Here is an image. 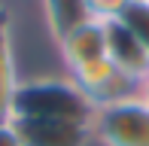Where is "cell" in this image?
<instances>
[{
	"instance_id": "6da1fadb",
	"label": "cell",
	"mask_w": 149,
	"mask_h": 146,
	"mask_svg": "<svg viewBox=\"0 0 149 146\" xmlns=\"http://www.w3.org/2000/svg\"><path fill=\"white\" fill-rule=\"evenodd\" d=\"M91 116V101L73 85V79L64 70L24 76L15 95V110H12V119H73L88 125Z\"/></svg>"
},
{
	"instance_id": "7a4b0ae2",
	"label": "cell",
	"mask_w": 149,
	"mask_h": 146,
	"mask_svg": "<svg viewBox=\"0 0 149 146\" xmlns=\"http://www.w3.org/2000/svg\"><path fill=\"white\" fill-rule=\"evenodd\" d=\"M91 140L97 146H149V110L140 97L97 107L91 116Z\"/></svg>"
},
{
	"instance_id": "3957f363",
	"label": "cell",
	"mask_w": 149,
	"mask_h": 146,
	"mask_svg": "<svg viewBox=\"0 0 149 146\" xmlns=\"http://www.w3.org/2000/svg\"><path fill=\"white\" fill-rule=\"evenodd\" d=\"M58 64L64 73L110 55V18H82L55 40Z\"/></svg>"
},
{
	"instance_id": "277c9868",
	"label": "cell",
	"mask_w": 149,
	"mask_h": 146,
	"mask_svg": "<svg viewBox=\"0 0 149 146\" xmlns=\"http://www.w3.org/2000/svg\"><path fill=\"white\" fill-rule=\"evenodd\" d=\"M24 146H88L91 125L73 119H15Z\"/></svg>"
},
{
	"instance_id": "5b68a950",
	"label": "cell",
	"mask_w": 149,
	"mask_h": 146,
	"mask_svg": "<svg viewBox=\"0 0 149 146\" xmlns=\"http://www.w3.org/2000/svg\"><path fill=\"white\" fill-rule=\"evenodd\" d=\"M110 58L119 70L143 79L149 73V49L134 37L122 18H110Z\"/></svg>"
},
{
	"instance_id": "8992f818",
	"label": "cell",
	"mask_w": 149,
	"mask_h": 146,
	"mask_svg": "<svg viewBox=\"0 0 149 146\" xmlns=\"http://www.w3.org/2000/svg\"><path fill=\"white\" fill-rule=\"evenodd\" d=\"M22 70H18V58H15V46L9 37V24L0 31V119H12L15 110V95L22 85Z\"/></svg>"
},
{
	"instance_id": "52a82bcc",
	"label": "cell",
	"mask_w": 149,
	"mask_h": 146,
	"mask_svg": "<svg viewBox=\"0 0 149 146\" xmlns=\"http://www.w3.org/2000/svg\"><path fill=\"white\" fill-rule=\"evenodd\" d=\"M119 18L134 31V37L149 49V0H131Z\"/></svg>"
},
{
	"instance_id": "ba28073f",
	"label": "cell",
	"mask_w": 149,
	"mask_h": 146,
	"mask_svg": "<svg viewBox=\"0 0 149 146\" xmlns=\"http://www.w3.org/2000/svg\"><path fill=\"white\" fill-rule=\"evenodd\" d=\"M128 3L131 0H82V9L85 15H94V18H119Z\"/></svg>"
},
{
	"instance_id": "9c48e42d",
	"label": "cell",
	"mask_w": 149,
	"mask_h": 146,
	"mask_svg": "<svg viewBox=\"0 0 149 146\" xmlns=\"http://www.w3.org/2000/svg\"><path fill=\"white\" fill-rule=\"evenodd\" d=\"M0 146H24L15 119H0Z\"/></svg>"
},
{
	"instance_id": "30bf717a",
	"label": "cell",
	"mask_w": 149,
	"mask_h": 146,
	"mask_svg": "<svg viewBox=\"0 0 149 146\" xmlns=\"http://www.w3.org/2000/svg\"><path fill=\"white\" fill-rule=\"evenodd\" d=\"M137 97H140V101H143V107L149 110V73H146L143 79H140V88H137Z\"/></svg>"
},
{
	"instance_id": "8fae6325",
	"label": "cell",
	"mask_w": 149,
	"mask_h": 146,
	"mask_svg": "<svg viewBox=\"0 0 149 146\" xmlns=\"http://www.w3.org/2000/svg\"><path fill=\"white\" fill-rule=\"evenodd\" d=\"M3 28H6V22H3V18H0V31H3Z\"/></svg>"
}]
</instances>
